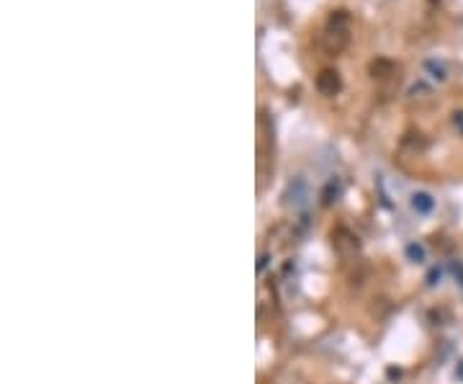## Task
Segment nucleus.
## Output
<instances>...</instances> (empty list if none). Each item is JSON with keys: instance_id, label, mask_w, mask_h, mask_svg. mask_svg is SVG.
<instances>
[{"instance_id": "nucleus-7", "label": "nucleus", "mask_w": 463, "mask_h": 384, "mask_svg": "<svg viewBox=\"0 0 463 384\" xmlns=\"http://www.w3.org/2000/svg\"><path fill=\"white\" fill-rule=\"evenodd\" d=\"M425 68H427V72L432 77H435V80H446V68H443V65H440V62H435V60H430L427 65H425Z\"/></svg>"}, {"instance_id": "nucleus-6", "label": "nucleus", "mask_w": 463, "mask_h": 384, "mask_svg": "<svg viewBox=\"0 0 463 384\" xmlns=\"http://www.w3.org/2000/svg\"><path fill=\"white\" fill-rule=\"evenodd\" d=\"M412 204H414V209H417V212L427 214L430 209H432V199H430V194H414Z\"/></svg>"}, {"instance_id": "nucleus-3", "label": "nucleus", "mask_w": 463, "mask_h": 384, "mask_svg": "<svg viewBox=\"0 0 463 384\" xmlns=\"http://www.w3.org/2000/svg\"><path fill=\"white\" fill-rule=\"evenodd\" d=\"M317 91H320L322 95H327V98L340 93V91H343V77H340V72L332 68L322 70L320 75H317Z\"/></svg>"}, {"instance_id": "nucleus-1", "label": "nucleus", "mask_w": 463, "mask_h": 384, "mask_svg": "<svg viewBox=\"0 0 463 384\" xmlns=\"http://www.w3.org/2000/svg\"><path fill=\"white\" fill-rule=\"evenodd\" d=\"M350 24H353V18H350V13L345 8H337L329 13L327 29L322 34V47H324L329 57H337V54H343L347 49V44H350Z\"/></svg>"}, {"instance_id": "nucleus-5", "label": "nucleus", "mask_w": 463, "mask_h": 384, "mask_svg": "<svg viewBox=\"0 0 463 384\" xmlns=\"http://www.w3.org/2000/svg\"><path fill=\"white\" fill-rule=\"evenodd\" d=\"M337 197H340V183H337V181H329L327 186H324V191H322V204L329 206L332 201H337Z\"/></svg>"}, {"instance_id": "nucleus-8", "label": "nucleus", "mask_w": 463, "mask_h": 384, "mask_svg": "<svg viewBox=\"0 0 463 384\" xmlns=\"http://www.w3.org/2000/svg\"><path fill=\"white\" fill-rule=\"evenodd\" d=\"M453 124L458 127V132L463 135V112H455L453 114Z\"/></svg>"}, {"instance_id": "nucleus-4", "label": "nucleus", "mask_w": 463, "mask_h": 384, "mask_svg": "<svg viewBox=\"0 0 463 384\" xmlns=\"http://www.w3.org/2000/svg\"><path fill=\"white\" fill-rule=\"evenodd\" d=\"M368 72H370L373 80H386V77H391V75L399 72V65L391 62V60H386V57H376V60L370 62Z\"/></svg>"}, {"instance_id": "nucleus-2", "label": "nucleus", "mask_w": 463, "mask_h": 384, "mask_svg": "<svg viewBox=\"0 0 463 384\" xmlns=\"http://www.w3.org/2000/svg\"><path fill=\"white\" fill-rule=\"evenodd\" d=\"M332 248L337 250L340 258H355L361 253V240L347 227H335L332 230Z\"/></svg>"}, {"instance_id": "nucleus-9", "label": "nucleus", "mask_w": 463, "mask_h": 384, "mask_svg": "<svg viewBox=\"0 0 463 384\" xmlns=\"http://www.w3.org/2000/svg\"><path fill=\"white\" fill-rule=\"evenodd\" d=\"M409 256H412V258H422V250L414 248V245H409Z\"/></svg>"}]
</instances>
